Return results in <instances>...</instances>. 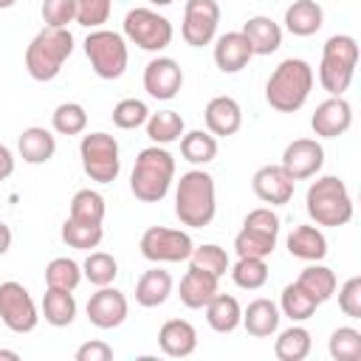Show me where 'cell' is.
<instances>
[{
	"label": "cell",
	"mask_w": 361,
	"mask_h": 361,
	"mask_svg": "<svg viewBox=\"0 0 361 361\" xmlns=\"http://www.w3.org/2000/svg\"><path fill=\"white\" fill-rule=\"evenodd\" d=\"M310 90H313V68L299 56H288L268 76L265 102L276 113H296L307 102Z\"/></svg>",
	"instance_id": "6da1fadb"
},
{
	"label": "cell",
	"mask_w": 361,
	"mask_h": 361,
	"mask_svg": "<svg viewBox=\"0 0 361 361\" xmlns=\"http://www.w3.org/2000/svg\"><path fill=\"white\" fill-rule=\"evenodd\" d=\"M214 178L206 169H189L180 175L175 189V214L189 228H203L214 220Z\"/></svg>",
	"instance_id": "7a4b0ae2"
},
{
	"label": "cell",
	"mask_w": 361,
	"mask_h": 361,
	"mask_svg": "<svg viewBox=\"0 0 361 361\" xmlns=\"http://www.w3.org/2000/svg\"><path fill=\"white\" fill-rule=\"evenodd\" d=\"M175 178V158L169 149L152 144L138 152L133 175H130V192L141 203H158L166 197Z\"/></svg>",
	"instance_id": "3957f363"
},
{
	"label": "cell",
	"mask_w": 361,
	"mask_h": 361,
	"mask_svg": "<svg viewBox=\"0 0 361 361\" xmlns=\"http://www.w3.org/2000/svg\"><path fill=\"white\" fill-rule=\"evenodd\" d=\"M73 54V34L68 28H42L25 48V71L34 82H51L59 76L65 59Z\"/></svg>",
	"instance_id": "277c9868"
},
{
	"label": "cell",
	"mask_w": 361,
	"mask_h": 361,
	"mask_svg": "<svg viewBox=\"0 0 361 361\" xmlns=\"http://www.w3.org/2000/svg\"><path fill=\"white\" fill-rule=\"evenodd\" d=\"M305 209L316 226H327V228H338L353 220V197L344 180L336 175H322L310 183Z\"/></svg>",
	"instance_id": "5b68a950"
},
{
	"label": "cell",
	"mask_w": 361,
	"mask_h": 361,
	"mask_svg": "<svg viewBox=\"0 0 361 361\" xmlns=\"http://www.w3.org/2000/svg\"><path fill=\"white\" fill-rule=\"evenodd\" d=\"M358 65V42L350 34H333L322 48V65H319V85L330 96H341L355 73Z\"/></svg>",
	"instance_id": "8992f818"
},
{
	"label": "cell",
	"mask_w": 361,
	"mask_h": 361,
	"mask_svg": "<svg viewBox=\"0 0 361 361\" xmlns=\"http://www.w3.org/2000/svg\"><path fill=\"white\" fill-rule=\"evenodd\" d=\"M85 56L90 59V68L99 79H118L127 71V42L118 31L110 28H93L85 39Z\"/></svg>",
	"instance_id": "52a82bcc"
},
{
	"label": "cell",
	"mask_w": 361,
	"mask_h": 361,
	"mask_svg": "<svg viewBox=\"0 0 361 361\" xmlns=\"http://www.w3.org/2000/svg\"><path fill=\"white\" fill-rule=\"evenodd\" d=\"M276 237H279V217L268 209H251L243 220V231L234 237V251L237 257H271L276 248Z\"/></svg>",
	"instance_id": "ba28073f"
},
{
	"label": "cell",
	"mask_w": 361,
	"mask_h": 361,
	"mask_svg": "<svg viewBox=\"0 0 361 361\" xmlns=\"http://www.w3.org/2000/svg\"><path fill=\"white\" fill-rule=\"evenodd\" d=\"M79 158H82L85 175L90 180H96V183H113L118 178V172H121L118 141L110 133H87V135H82Z\"/></svg>",
	"instance_id": "9c48e42d"
},
{
	"label": "cell",
	"mask_w": 361,
	"mask_h": 361,
	"mask_svg": "<svg viewBox=\"0 0 361 361\" xmlns=\"http://www.w3.org/2000/svg\"><path fill=\"white\" fill-rule=\"evenodd\" d=\"M172 34V23L152 8H130L124 17V37L144 51H164Z\"/></svg>",
	"instance_id": "30bf717a"
},
{
	"label": "cell",
	"mask_w": 361,
	"mask_h": 361,
	"mask_svg": "<svg viewBox=\"0 0 361 361\" xmlns=\"http://www.w3.org/2000/svg\"><path fill=\"white\" fill-rule=\"evenodd\" d=\"M192 248H195L192 237L180 228L149 226L141 234V254L149 262H183V259H189Z\"/></svg>",
	"instance_id": "8fae6325"
},
{
	"label": "cell",
	"mask_w": 361,
	"mask_h": 361,
	"mask_svg": "<svg viewBox=\"0 0 361 361\" xmlns=\"http://www.w3.org/2000/svg\"><path fill=\"white\" fill-rule=\"evenodd\" d=\"M0 322L11 333H31L37 327L39 313H37V305L25 285H20L14 279L0 285Z\"/></svg>",
	"instance_id": "7c38bea8"
},
{
	"label": "cell",
	"mask_w": 361,
	"mask_h": 361,
	"mask_svg": "<svg viewBox=\"0 0 361 361\" xmlns=\"http://www.w3.org/2000/svg\"><path fill=\"white\" fill-rule=\"evenodd\" d=\"M217 25H220L217 0H186L183 25H180V34H183L186 45H192V48L209 45L217 34Z\"/></svg>",
	"instance_id": "4fadbf2b"
},
{
	"label": "cell",
	"mask_w": 361,
	"mask_h": 361,
	"mask_svg": "<svg viewBox=\"0 0 361 361\" xmlns=\"http://www.w3.org/2000/svg\"><path fill=\"white\" fill-rule=\"evenodd\" d=\"M183 87V71L172 56H155L144 68V90L152 99L169 102Z\"/></svg>",
	"instance_id": "5bb4252c"
},
{
	"label": "cell",
	"mask_w": 361,
	"mask_h": 361,
	"mask_svg": "<svg viewBox=\"0 0 361 361\" xmlns=\"http://www.w3.org/2000/svg\"><path fill=\"white\" fill-rule=\"evenodd\" d=\"M324 164V149L316 138H296L285 147L282 152V169L293 178V180H305L313 178Z\"/></svg>",
	"instance_id": "9a60e30c"
},
{
	"label": "cell",
	"mask_w": 361,
	"mask_h": 361,
	"mask_svg": "<svg viewBox=\"0 0 361 361\" xmlns=\"http://www.w3.org/2000/svg\"><path fill=\"white\" fill-rule=\"evenodd\" d=\"M87 319L99 330H113L127 319V296L110 285L99 288L87 299Z\"/></svg>",
	"instance_id": "2e32d148"
},
{
	"label": "cell",
	"mask_w": 361,
	"mask_h": 361,
	"mask_svg": "<svg viewBox=\"0 0 361 361\" xmlns=\"http://www.w3.org/2000/svg\"><path fill=\"white\" fill-rule=\"evenodd\" d=\"M350 124H353V107L344 96L324 99L310 118V127L319 138H338L350 130Z\"/></svg>",
	"instance_id": "e0dca14e"
},
{
	"label": "cell",
	"mask_w": 361,
	"mask_h": 361,
	"mask_svg": "<svg viewBox=\"0 0 361 361\" xmlns=\"http://www.w3.org/2000/svg\"><path fill=\"white\" fill-rule=\"evenodd\" d=\"M251 189L254 195L262 200V203H271V206H285L290 197H293V189H296V180L282 169V166H259L251 178Z\"/></svg>",
	"instance_id": "ac0fdd59"
},
{
	"label": "cell",
	"mask_w": 361,
	"mask_h": 361,
	"mask_svg": "<svg viewBox=\"0 0 361 361\" xmlns=\"http://www.w3.org/2000/svg\"><path fill=\"white\" fill-rule=\"evenodd\" d=\"M203 118H206V127H209V133L214 138L234 135L243 127V110H240L237 99H231V96H214L206 104Z\"/></svg>",
	"instance_id": "d6986e66"
},
{
	"label": "cell",
	"mask_w": 361,
	"mask_h": 361,
	"mask_svg": "<svg viewBox=\"0 0 361 361\" xmlns=\"http://www.w3.org/2000/svg\"><path fill=\"white\" fill-rule=\"evenodd\" d=\"M158 347L169 358H186L197 350V330L186 319H169L158 330Z\"/></svg>",
	"instance_id": "ffe728a7"
},
{
	"label": "cell",
	"mask_w": 361,
	"mask_h": 361,
	"mask_svg": "<svg viewBox=\"0 0 361 361\" xmlns=\"http://www.w3.org/2000/svg\"><path fill=\"white\" fill-rule=\"evenodd\" d=\"M251 56H254V51L243 31H228V34L217 37V42H214V65L223 73H240L251 62Z\"/></svg>",
	"instance_id": "44dd1931"
},
{
	"label": "cell",
	"mask_w": 361,
	"mask_h": 361,
	"mask_svg": "<svg viewBox=\"0 0 361 361\" xmlns=\"http://www.w3.org/2000/svg\"><path fill=\"white\" fill-rule=\"evenodd\" d=\"M243 34H245L254 56H271L282 45V28H279V23H274L265 14L248 17L245 25H243Z\"/></svg>",
	"instance_id": "7402d4cb"
},
{
	"label": "cell",
	"mask_w": 361,
	"mask_h": 361,
	"mask_svg": "<svg viewBox=\"0 0 361 361\" xmlns=\"http://www.w3.org/2000/svg\"><path fill=\"white\" fill-rule=\"evenodd\" d=\"M324 25V11L316 0H293L285 8V28L293 37H313Z\"/></svg>",
	"instance_id": "603a6c76"
},
{
	"label": "cell",
	"mask_w": 361,
	"mask_h": 361,
	"mask_svg": "<svg viewBox=\"0 0 361 361\" xmlns=\"http://www.w3.org/2000/svg\"><path fill=\"white\" fill-rule=\"evenodd\" d=\"M17 149L25 164H48L56 152V138L45 127H25L17 138Z\"/></svg>",
	"instance_id": "cb8c5ba5"
},
{
	"label": "cell",
	"mask_w": 361,
	"mask_h": 361,
	"mask_svg": "<svg viewBox=\"0 0 361 361\" xmlns=\"http://www.w3.org/2000/svg\"><path fill=\"white\" fill-rule=\"evenodd\" d=\"M288 251L296 259L305 262H319L327 257V240L316 226H296L288 234Z\"/></svg>",
	"instance_id": "d4e9b609"
},
{
	"label": "cell",
	"mask_w": 361,
	"mask_h": 361,
	"mask_svg": "<svg viewBox=\"0 0 361 361\" xmlns=\"http://www.w3.org/2000/svg\"><path fill=\"white\" fill-rule=\"evenodd\" d=\"M172 293V276L164 268H149L135 282V302L141 307H158Z\"/></svg>",
	"instance_id": "484cf974"
},
{
	"label": "cell",
	"mask_w": 361,
	"mask_h": 361,
	"mask_svg": "<svg viewBox=\"0 0 361 361\" xmlns=\"http://www.w3.org/2000/svg\"><path fill=\"white\" fill-rule=\"evenodd\" d=\"M206 322L214 333H231L243 322V307L231 293H214L206 302Z\"/></svg>",
	"instance_id": "4316f807"
},
{
	"label": "cell",
	"mask_w": 361,
	"mask_h": 361,
	"mask_svg": "<svg viewBox=\"0 0 361 361\" xmlns=\"http://www.w3.org/2000/svg\"><path fill=\"white\" fill-rule=\"evenodd\" d=\"M217 276L206 274V271H197V268H189L180 279V302L192 310H200L206 307V302L217 293Z\"/></svg>",
	"instance_id": "83f0119b"
},
{
	"label": "cell",
	"mask_w": 361,
	"mask_h": 361,
	"mask_svg": "<svg viewBox=\"0 0 361 361\" xmlns=\"http://www.w3.org/2000/svg\"><path fill=\"white\" fill-rule=\"evenodd\" d=\"M248 336L254 338H268L276 333L279 327V307L271 302V299H254L245 310H243V322Z\"/></svg>",
	"instance_id": "f1b7e54d"
},
{
	"label": "cell",
	"mask_w": 361,
	"mask_h": 361,
	"mask_svg": "<svg viewBox=\"0 0 361 361\" xmlns=\"http://www.w3.org/2000/svg\"><path fill=\"white\" fill-rule=\"evenodd\" d=\"M42 316L48 324L54 327H68L76 316V299L73 290H62V288H48L42 296Z\"/></svg>",
	"instance_id": "f546056e"
},
{
	"label": "cell",
	"mask_w": 361,
	"mask_h": 361,
	"mask_svg": "<svg viewBox=\"0 0 361 361\" xmlns=\"http://www.w3.org/2000/svg\"><path fill=\"white\" fill-rule=\"evenodd\" d=\"M296 285L305 290V293H310L319 305L322 302H327L333 293H336V274L327 268V265H307L302 274H299V279H296Z\"/></svg>",
	"instance_id": "4dcf8cb0"
},
{
	"label": "cell",
	"mask_w": 361,
	"mask_h": 361,
	"mask_svg": "<svg viewBox=\"0 0 361 361\" xmlns=\"http://www.w3.org/2000/svg\"><path fill=\"white\" fill-rule=\"evenodd\" d=\"M180 155H183V161H189L195 166H203V164L214 161V155H217V138L212 133H203V130L183 133L180 135Z\"/></svg>",
	"instance_id": "1f68e13d"
},
{
	"label": "cell",
	"mask_w": 361,
	"mask_h": 361,
	"mask_svg": "<svg viewBox=\"0 0 361 361\" xmlns=\"http://www.w3.org/2000/svg\"><path fill=\"white\" fill-rule=\"evenodd\" d=\"M310 344H313V341H310V333H307L305 327L293 324V327L282 330L279 338L274 341V355H276L279 361H302V358H307Z\"/></svg>",
	"instance_id": "d6a6232c"
},
{
	"label": "cell",
	"mask_w": 361,
	"mask_h": 361,
	"mask_svg": "<svg viewBox=\"0 0 361 361\" xmlns=\"http://www.w3.org/2000/svg\"><path fill=\"white\" fill-rule=\"evenodd\" d=\"M147 135L155 144L180 141V135H183V118H180V113H175V110L149 113V118H147Z\"/></svg>",
	"instance_id": "836d02e7"
},
{
	"label": "cell",
	"mask_w": 361,
	"mask_h": 361,
	"mask_svg": "<svg viewBox=\"0 0 361 361\" xmlns=\"http://www.w3.org/2000/svg\"><path fill=\"white\" fill-rule=\"evenodd\" d=\"M279 307H282V313H285L290 322H305V319H310V316L316 313L319 302H316L310 293H305L296 282H290V285L282 288Z\"/></svg>",
	"instance_id": "e575fe53"
},
{
	"label": "cell",
	"mask_w": 361,
	"mask_h": 361,
	"mask_svg": "<svg viewBox=\"0 0 361 361\" xmlns=\"http://www.w3.org/2000/svg\"><path fill=\"white\" fill-rule=\"evenodd\" d=\"M71 217L79 220V223L102 226V220H104V197L96 189H79L71 197Z\"/></svg>",
	"instance_id": "d590c367"
},
{
	"label": "cell",
	"mask_w": 361,
	"mask_h": 361,
	"mask_svg": "<svg viewBox=\"0 0 361 361\" xmlns=\"http://www.w3.org/2000/svg\"><path fill=\"white\" fill-rule=\"evenodd\" d=\"M62 243L65 245H71V248H79V251H90V248H96L99 243H102V237H104V231H102V226H93V223H79V220H73V217H68L65 223H62Z\"/></svg>",
	"instance_id": "8d00e7d4"
},
{
	"label": "cell",
	"mask_w": 361,
	"mask_h": 361,
	"mask_svg": "<svg viewBox=\"0 0 361 361\" xmlns=\"http://www.w3.org/2000/svg\"><path fill=\"white\" fill-rule=\"evenodd\" d=\"M51 124L59 135H79L87 127V113L79 102H62L51 113Z\"/></svg>",
	"instance_id": "74e56055"
},
{
	"label": "cell",
	"mask_w": 361,
	"mask_h": 361,
	"mask_svg": "<svg viewBox=\"0 0 361 361\" xmlns=\"http://www.w3.org/2000/svg\"><path fill=\"white\" fill-rule=\"evenodd\" d=\"M82 274L87 276L90 285L104 288V285H110L118 276V262L107 251H90L87 259H85V265H82Z\"/></svg>",
	"instance_id": "f35d334b"
},
{
	"label": "cell",
	"mask_w": 361,
	"mask_h": 361,
	"mask_svg": "<svg viewBox=\"0 0 361 361\" xmlns=\"http://www.w3.org/2000/svg\"><path fill=\"white\" fill-rule=\"evenodd\" d=\"M82 282V268L79 262L68 259V257H56L48 262L45 268V285L48 288H62V290H76Z\"/></svg>",
	"instance_id": "ab89813d"
},
{
	"label": "cell",
	"mask_w": 361,
	"mask_h": 361,
	"mask_svg": "<svg viewBox=\"0 0 361 361\" xmlns=\"http://www.w3.org/2000/svg\"><path fill=\"white\" fill-rule=\"evenodd\" d=\"M231 279L245 290H257L268 282V265L262 257H240L237 265L231 268Z\"/></svg>",
	"instance_id": "60d3db41"
},
{
	"label": "cell",
	"mask_w": 361,
	"mask_h": 361,
	"mask_svg": "<svg viewBox=\"0 0 361 361\" xmlns=\"http://www.w3.org/2000/svg\"><path fill=\"white\" fill-rule=\"evenodd\" d=\"M189 268H197V271H206V274H212V276H223L226 271H228V254L220 248V245H197V248H192V254H189Z\"/></svg>",
	"instance_id": "b9f144b4"
},
{
	"label": "cell",
	"mask_w": 361,
	"mask_h": 361,
	"mask_svg": "<svg viewBox=\"0 0 361 361\" xmlns=\"http://www.w3.org/2000/svg\"><path fill=\"white\" fill-rule=\"evenodd\" d=\"M327 350L336 361H361V333L355 327H338L333 330Z\"/></svg>",
	"instance_id": "7bdbcfd3"
},
{
	"label": "cell",
	"mask_w": 361,
	"mask_h": 361,
	"mask_svg": "<svg viewBox=\"0 0 361 361\" xmlns=\"http://www.w3.org/2000/svg\"><path fill=\"white\" fill-rule=\"evenodd\" d=\"M147 118H149V110L141 99H121L113 107V124L118 130H135V127L147 124Z\"/></svg>",
	"instance_id": "ee69618b"
},
{
	"label": "cell",
	"mask_w": 361,
	"mask_h": 361,
	"mask_svg": "<svg viewBox=\"0 0 361 361\" xmlns=\"http://www.w3.org/2000/svg\"><path fill=\"white\" fill-rule=\"evenodd\" d=\"M113 0H76V23L85 28H102L110 20Z\"/></svg>",
	"instance_id": "f6af8a7d"
},
{
	"label": "cell",
	"mask_w": 361,
	"mask_h": 361,
	"mask_svg": "<svg viewBox=\"0 0 361 361\" xmlns=\"http://www.w3.org/2000/svg\"><path fill=\"white\" fill-rule=\"evenodd\" d=\"M39 11L48 28H68V23H76V0H42Z\"/></svg>",
	"instance_id": "bcb514c9"
},
{
	"label": "cell",
	"mask_w": 361,
	"mask_h": 361,
	"mask_svg": "<svg viewBox=\"0 0 361 361\" xmlns=\"http://www.w3.org/2000/svg\"><path fill=\"white\" fill-rule=\"evenodd\" d=\"M338 307L350 319H361V276H350L338 290Z\"/></svg>",
	"instance_id": "7dc6e473"
},
{
	"label": "cell",
	"mask_w": 361,
	"mask_h": 361,
	"mask_svg": "<svg viewBox=\"0 0 361 361\" xmlns=\"http://www.w3.org/2000/svg\"><path fill=\"white\" fill-rule=\"evenodd\" d=\"M113 358V347L104 341H85L76 350V361H110Z\"/></svg>",
	"instance_id": "c3c4849f"
},
{
	"label": "cell",
	"mask_w": 361,
	"mask_h": 361,
	"mask_svg": "<svg viewBox=\"0 0 361 361\" xmlns=\"http://www.w3.org/2000/svg\"><path fill=\"white\" fill-rule=\"evenodd\" d=\"M14 172V155L6 144H0V180H6Z\"/></svg>",
	"instance_id": "681fc988"
},
{
	"label": "cell",
	"mask_w": 361,
	"mask_h": 361,
	"mask_svg": "<svg viewBox=\"0 0 361 361\" xmlns=\"http://www.w3.org/2000/svg\"><path fill=\"white\" fill-rule=\"evenodd\" d=\"M11 248V228L6 223H0V257Z\"/></svg>",
	"instance_id": "f907efd6"
},
{
	"label": "cell",
	"mask_w": 361,
	"mask_h": 361,
	"mask_svg": "<svg viewBox=\"0 0 361 361\" xmlns=\"http://www.w3.org/2000/svg\"><path fill=\"white\" fill-rule=\"evenodd\" d=\"M0 361H20V353H14V350H0Z\"/></svg>",
	"instance_id": "816d5d0a"
},
{
	"label": "cell",
	"mask_w": 361,
	"mask_h": 361,
	"mask_svg": "<svg viewBox=\"0 0 361 361\" xmlns=\"http://www.w3.org/2000/svg\"><path fill=\"white\" fill-rule=\"evenodd\" d=\"M17 0H0V8H11Z\"/></svg>",
	"instance_id": "f5cc1de1"
},
{
	"label": "cell",
	"mask_w": 361,
	"mask_h": 361,
	"mask_svg": "<svg viewBox=\"0 0 361 361\" xmlns=\"http://www.w3.org/2000/svg\"><path fill=\"white\" fill-rule=\"evenodd\" d=\"M149 3H152V6H169L172 0H149Z\"/></svg>",
	"instance_id": "db71d44e"
}]
</instances>
